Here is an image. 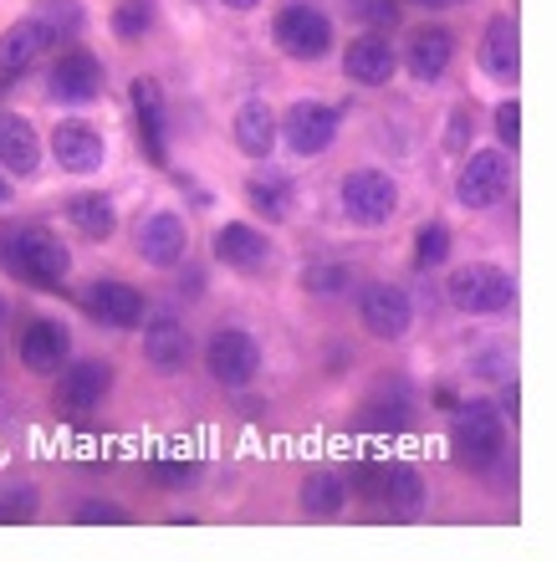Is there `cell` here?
Masks as SVG:
<instances>
[{"label": "cell", "instance_id": "6da1fadb", "mask_svg": "<svg viewBox=\"0 0 557 562\" xmlns=\"http://www.w3.org/2000/svg\"><path fill=\"white\" fill-rule=\"evenodd\" d=\"M0 271H11L26 286H62L73 271V251L62 246V236H52L46 225H15L0 221Z\"/></svg>", "mask_w": 557, "mask_h": 562}, {"label": "cell", "instance_id": "7a4b0ae2", "mask_svg": "<svg viewBox=\"0 0 557 562\" xmlns=\"http://www.w3.org/2000/svg\"><path fill=\"white\" fill-rule=\"evenodd\" d=\"M506 450V419L491 400H470L455 404V425H450V456L460 471L486 475Z\"/></svg>", "mask_w": 557, "mask_h": 562}, {"label": "cell", "instance_id": "3957f363", "mask_svg": "<svg viewBox=\"0 0 557 562\" xmlns=\"http://www.w3.org/2000/svg\"><path fill=\"white\" fill-rule=\"evenodd\" d=\"M445 296H450V307L470 312V317H497V312H506L516 302V281L501 267H491V261H470V267L450 271Z\"/></svg>", "mask_w": 557, "mask_h": 562}, {"label": "cell", "instance_id": "277c9868", "mask_svg": "<svg viewBox=\"0 0 557 562\" xmlns=\"http://www.w3.org/2000/svg\"><path fill=\"white\" fill-rule=\"evenodd\" d=\"M337 123H343L337 108L302 98V103H292L277 119V138L292 148L297 159H318V154H327V148L337 144Z\"/></svg>", "mask_w": 557, "mask_h": 562}, {"label": "cell", "instance_id": "5b68a950", "mask_svg": "<svg viewBox=\"0 0 557 562\" xmlns=\"http://www.w3.org/2000/svg\"><path fill=\"white\" fill-rule=\"evenodd\" d=\"M337 200H343V215H348L353 225L374 231V225H383L399 210V184L383 175V169H353V175L343 179Z\"/></svg>", "mask_w": 557, "mask_h": 562}, {"label": "cell", "instance_id": "8992f818", "mask_svg": "<svg viewBox=\"0 0 557 562\" xmlns=\"http://www.w3.org/2000/svg\"><path fill=\"white\" fill-rule=\"evenodd\" d=\"M506 190H512V164H506L501 148H476V154L466 159V169L455 175V200H460L466 210L501 205Z\"/></svg>", "mask_w": 557, "mask_h": 562}, {"label": "cell", "instance_id": "52a82bcc", "mask_svg": "<svg viewBox=\"0 0 557 562\" xmlns=\"http://www.w3.org/2000/svg\"><path fill=\"white\" fill-rule=\"evenodd\" d=\"M277 46L297 61H323L333 52V21H327L318 5H281L277 11Z\"/></svg>", "mask_w": 557, "mask_h": 562}, {"label": "cell", "instance_id": "ba28073f", "mask_svg": "<svg viewBox=\"0 0 557 562\" xmlns=\"http://www.w3.org/2000/svg\"><path fill=\"white\" fill-rule=\"evenodd\" d=\"M205 369L221 389H246L261 373V342L246 327H221L205 348Z\"/></svg>", "mask_w": 557, "mask_h": 562}, {"label": "cell", "instance_id": "9c48e42d", "mask_svg": "<svg viewBox=\"0 0 557 562\" xmlns=\"http://www.w3.org/2000/svg\"><path fill=\"white\" fill-rule=\"evenodd\" d=\"M108 384H113V369H108L103 358H82V363H73L57 384V415L73 419V425H88V419L98 415V404L108 400Z\"/></svg>", "mask_w": 557, "mask_h": 562}, {"label": "cell", "instance_id": "30bf717a", "mask_svg": "<svg viewBox=\"0 0 557 562\" xmlns=\"http://www.w3.org/2000/svg\"><path fill=\"white\" fill-rule=\"evenodd\" d=\"M358 323H364L379 342H399L414 323L410 292L394 286V281H368L364 292H358Z\"/></svg>", "mask_w": 557, "mask_h": 562}, {"label": "cell", "instance_id": "8fae6325", "mask_svg": "<svg viewBox=\"0 0 557 562\" xmlns=\"http://www.w3.org/2000/svg\"><path fill=\"white\" fill-rule=\"evenodd\" d=\"M46 92L57 103H73V108H88L103 98V61L82 52V46H67L57 61H52V77H46Z\"/></svg>", "mask_w": 557, "mask_h": 562}, {"label": "cell", "instance_id": "7c38bea8", "mask_svg": "<svg viewBox=\"0 0 557 562\" xmlns=\"http://www.w3.org/2000/svg\"><path fill=\"white\" fill-rule=\"evenodd\" d=\"M15 353H21V363H26L31 373L52 379V373H62V363L73 358V333H67L57 317H26V323H21V338H15Z\"/></svg>", "mask_w": 557, "mask_h": 562}, {"label": "cell", "instance_id": "4fadbf2b", "mask_svg": "<svg viewBox=\"0 0 557 562\" xmlns=\"http://www.w3.org/2000/svg\"><path fill=\"white\" fill-rule=\"evenodd\" d=\"M133 98V119H138V148H144L148 164H169V108H164V92L154 77H133L129 82Z\"/></svg>", "mask_w": 557, "mask_h": 562}, {"label": "cell", "instance_id": "5bb4252c", "mask_svg": "<svg viewBox=\"0 0 557 562\" xmlns=\"http://www.w3.org/2000/svg\"><path fill=\"white\" fill-rule=\"evenodd\" d=\"M82 307L98 317L103 327H118V333H138L148 317V296L133 286V281H92L82 292Z\"/></svg>", "mask_w": 557, "mask_h": 562}, {"label": "cell", "instance_id": "9a60e30c", "mask_svg": "<svg viewBox=\"0 0 557 562\" xmlns=\"http://www.w3.org/2000/svg\"><path fill=\"white\" fill-rule=\"evenodd\" d=\"M52 154H57V164L67 175H98L108 159V144L88 119H62L52 128Z\"/></svg>", "mask_w": 557, "mask_h": 562}, {"label": "cell", "instance_id": "2e32d148", "mask_svg": "<svg viewBox=\"0 0 557 562\" xmlns=\"http://www.w3.org/2000/svg\"><path fill=\"white\" fill-rule=\"evenodd\" d=\"M358 425L374 435H404L414 425V389L404 379H383L364 404H358Z\"/></svg>", "mask_w": 557, "mask_h": 562}, {"label": "cell", "instance_id": "e0dca14e", "mask_svg": "<svg viewBox=\"0 0 557 562\" xmlns=\"http://www.w3.org/2000/svg\"><path fill=\"white\" fill-rule=\"evenodd\" d=\"M210 251H215L221 267L246 271V277H256V271L271 267V240H266V231H256V225H246V221L221 225L215 240H210Z\"/></svg>", "mask_w": 557, "mask_h": 562}, {"label": "cell", "instance_id": "ac0fdd59", "mask_svg": "<svg viewBox=\"0 0 557 562\" xmlns=\"http://www.w3.org/2000/svg\"><path fill=\"white\" fill-rule=\"evenodd\" d=\"M399 67V52L389 46L383 31H364V36H353L348 52H343V77L358 82V88H383Z\"/></svg>", "mask_w": 557, "mask_h": 562}, {"label": "cell", "instance_id": "d6986e66", "mask_svg": "<svg viewBox=\"0 0 557 562\" xmlns=\"http://www.w3.org/2000/svg\"><path fill=\"white\" fill-rule=\"evenodd\" d=\"M194 342H190V327L179 323L175 312H148L144 317V358L154 363V369L164 373H179L185 363H190Z\"/></svg>", "mask_w": 557, "mask_h": 562}, {"label": "cell", "instance_id": "ffe728a7", "mask_svg": "<svg viewBox=\"0 0 557 562\" xmlns=\"http://www.w3.org/2000/svg\"><path fill=\"white\" fill-rule=\"evenodd\" d=\"M190 251V231H185V215L175 210H154L144 225H138V256L148 267H179Z\"/></svg>", "mask_w": 557, "mask_h": 562}, {"label": "cell", "instance_id": "44dd1931", "mask_svg": "<svg viewBox=\"0 0 557 562\" xmlns=\"http://www.w3.org/2000/svg\"><path fill=\"white\" fill-rule=\"evenodd\" d=\"M516 21L512 15H491V26L481 31V72L491 77V82H501V88H512L516 77H522V52H516Z\"/></svg>", "mask_w": 557, "mask_h": 562}, {"label": "cell", "instance_id": "7402d4cb", "mask_svg": "<svg viewBox=\"0 0 557 562\" xmlns=\"http://www.w3.org/2000/svg\"><path fill=\"white\" fill-rule=\"evenodd\" d=\"M455 57V36L445 26H414L410 46H404V67H410L414 82H441L445 67Z\"/></svg>", "mask_w": 557, "mask_h": 562}, {"label": "cell", "instance_id": "603a6c76", "mask_svg": "<svg viewBox=\"0 0 557 562\" xmlns=\"http://www.w3.org/2000/svg\"><path fill=\"white\" fill-rule=\"evenodd\" d=\"M235 148L246 154V159H271V148H277V113L266 98H250V103L235 108Z\"/></svg>", "mask_w": 557, "mask_h": 562}, {"label": "cell", "instance_id": "cb8c5ba5", "mask_svg": "<svg viewBox=\"0 0 557 562\" xmlns=\"http://www.w3.org/2000/svg\"><path fill=\"white\" fill-rule=\"evenodd\" d=\"M0 164H5V175H21V179H31L42 169V138H36V128L21 113L0 119Z\"/></svg>", "mask_w": 557, "mask_h": 562}, {"label": "cell", "instance_id": "d4e9b609", "mask_svg": "<svg viewBox=\"0 0 557 562\" xmlns=\"http://www.w3.org/2000/svg\"><path fill=\"white\" fill-rule=\"evenodd\" d=\"M42 52H52V36L42 31V21H36V15L15 21V26L0 36V77H21Z\"/></svg>", "mask_w": 557, "mask_h": 562}, {"label": "cell", "instance_id": "484cf974", "mask_svg": "<svg viewBox=\"0 0 557 562\" xmlns=\"http://www.w3.org/2000/svg\"><path fill=\"white\" fill-rule=\"evenodd\" d=\"M67 221H73L77 236L108 240L118 231V210H113V200H108L103 190H77L73 200H67Z\"/></svg>", "mask_w": 557, "mask_h": 562}, {"label": "cell", "instance_id": "4316f807", "mask_svg": "<svg viewBox=\"0 0 557 562\" xmlns=\"http://www.w3.org/2000/svg\"><path fill=\"white\" fill-rule=\"evenodd\" d=\"M292 200H297V190H292V179H287V175H277V169H266V175H250L246 205L256 210V215H266L271 225H281L287 215H292Z\"/></svg>", "mask_w": 557, "mask_h": 562}, {"label": "cell", "instance_id": "83f0119b", "mask_svg": "<svg viewBox=\"0 0 557 562\" xmlns=\"http://www.w3.org/2000/svg\"><path fill=\"white\" fill-rule=\"evenodd\" d=\"M394 517H414L420 506H425V475L414 471L410 460H394L389 471H383V502Z\"/></svg>", "mask_w": 557, "mask_h": 562}, {"label": "cell", "instance_id": "f1b7e54d", "mask_svg": "<svg viewBox=\"0 0 557 562\" xmlns=\"http://www.w3.org/2000/svg\"><path fill=\"white\" fill-rule=\"evenodd\" d=\"M343 506H348V486H343L337 471H312L308 481H302V512H308L312 521H333Z\"/></svg>", "mask_w": 557, "mask_h": 562}, {"label": "cell", "instance_id": "f546056e", "mask_svg": "<svg viewBox=\"0 0 557 562\" xmlns=\"http://www.w3.org/2000/svg\"><path fill=\"white\" fill-rule=\"evenodd\" d=\"M36 21L42 31L57 42H77V31L88 26V15H82V0H36Z\"/></svg>", "mask_w": 557, "mask_h": 562}, {"label": "cell", "instance_id": "4dcf8cb0", "mask_svg": "<svg viewBox=\"0 0 557 562\" xmlns=\"http://www.w3.org/2000/svg\"><path fill=\"white\" fill-rule=\"evenodd\" d=\"M154 15H159V0H118L113 36L118 42H144L148 31H154Z\"/></svg>", "mask_w": 557, "mask_h": 562}, {"label": "cell", "instance_id": "1f68e13d", "mask_svg": "<svg viewBox=\"0 0 557 562\" xmlns=\"http://www.w3.org/2000/svg\"><path fill=\"white\" fill-rule=\"evenodd\" d=\"M302 286H308V296H343L353 286V271L343 261H312L302 271Z\"/></svg>", "mask_w": 557, "mask_h": 562}, {"label": "cell", "instance_id": "d6a6232c", "mask_svg": "<svg viewBox=\"0 0 557 562\" xmlns=\"http://www.w3.org/2000/svg\"><path fill=\"white\" fill-rule=\"evenodd\" d=\"M383 471H389V460H358L348 475H343V486H348V496H358V502H383Z\"/></svg>", "mask_w": 557, "mask_h": 562}, {"label": "cell", "instance_id": "836d02e7", "mask_svg": "<svg viewBox=\"0 0 557 562\" xmlns=\"http://www.w3.org/2000/svg\"><path fill=\"white\" fill-rule=\"evenodd\" d=\"M445 256H450V231L441 221L420 225V236H414V267L430 271V267H445Z\"/></svg>", "mask_w": 557, "mask_h": 562}, {"label": "cell", "instance_id": "e575fe53", "mask_svg": "<svg viewBox=\"0 0 557 562\" xmlns=\"http://www.w3.org/2000/svg\"><path fill=\"white\" fill-rule=\"evenodd\" d=\"M148 471H154V481H159V486L185 491L194 475H200V465H194L190 456H154V460H148Z\"/></svg>", "mask_w": 557, "mask_h": 562}, {"label": "cell", "instance_id": "d590c367", "mask_svg": "<svg viewBox=\"0 0 557 562\" xmlns=\"http://www.w3.org/2000/svg\"><path fill=\"white\" fill-rule=\"evenodd\" d=\"M36 517V486H5L0 491V527Z\"/></svg>", "mask_w": 557, "mask_h": 562}, {"label": "cell", "instance_id": "8d00e7d4", "mask_svg": "<svg viewBox=\"0 0 557 562\" xmlns=\"http://www.w3.org/2000/svg\"><path fill=\"white\" fill-rule=\"evenodd\" d=\"M348 15H358L374 31H389L399 21V0H348Z\"/></svg>", "mask_w": 557, "mask_h": 562}, {"label": "cell", "instance_id": "74e56055", "mask_svg": "<svg viewBox=\"0 0 557 562\" xmlns=\"http://www.w3.org/2000/svg\"><path fill=\"white\" fill-rule=\"evenodd\" d=\"M77 527H129V512L108 502H88L77 506Z\"/></svg>", "mask_w": 557, "mask_h": 562}, {"label": "cell", "instance_id": "f35d334b", "mask_svg": "<svg viewBox=\"0 0 557 562\" xmlns=\"http://www.w3.org/2000/svg\"><path fill=\"white\" fill-rule=\"evenodd\" d=\"M497 138H501V148H522V108H516V98L512 103H497Z\"/></svg>", "mask_w": 557, "mask_h": 562}, {"label": "cell", "instance_id": "ab89813d", "mask_svg": "<svg viewBox=\"0 0 557 562\" xmlns=\"http://www.w3.org/2000/svg\"><path fill=\"white\" fill-rule=\"evenodd\" d=\"M445 154H466L470 148V108H455L450 119H445Z\"/></svg>", "mask_w": 557, "mask_h": 562}, {"label": "cell", "instance_id": "60d3db41", "mask_svg": "<svg viewBox=\"0 0 557 562\" xmlns=\"http://www.w3.org/2000/svg\"><path fill=\"white\" fill-rule=\"evenodd\" d=\"M225 11H256V5H261V0H221Z\"/></svg>", "mask_w": 557, "mask_h": 562}, {"label": "cell", "instance_id": "b9f144b4", "mask_svg": "<svg viewBox=\"0 0 557 562\" xmlns=\"http://www.w3.org/2000/svg\"><path fill=\"white\" fill-rule=\"evenodd\" d=\"M414 5H425V11H445V5H455V0H414Z\"/></svg>", "mask_w": 557, "mask_h": 562}, {"label": "cell", "instance_id": "7bdbcfd3", "mask_svg": "<svg viewBox=\"0 0 557 562\" xmlns=\"http://www.w3.org/2000/svg\"><path fill=\"white\" fill-rule=\"evenodd\" d=\"M5 200H11V184H5V179H0V205H5Z\"/></svg>", "mask_w": 557, "mask_h": 562}, {"label": "cell", "instance_id": "ee69618b", "mask_svg": "<svg viewBox=\"0 0 557 562\" xmlns=\"http://www.w3.org/2000/svg\"><path fill=\"white\" fill-rule=\"evenodd\" d=\"M5 317H11V307H5V296H0V327H5Z\"/></svg>", "mask_w": 557, "mask_h": 562}]
</instances>
